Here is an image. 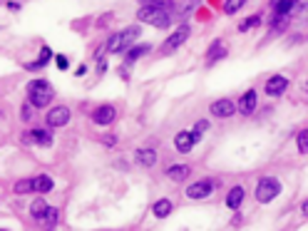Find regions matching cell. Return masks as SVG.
<instances>
[{
    "instance_id": "1",
    "label": "cell",
    "mask_w": 308,
    "mask_h": 231,
    "mask_svg": "<svg viewBox=\"0 0 308 231\" xmlns=\"http://www.w3.org/2000/svg\"><path fill=\"white\" fill-rule=\"evenodd\" d=\"M28 102H32L38 110H42V107H48L50 102H52V97H55V90H52V84L48 82V80H32L30 84H28Z\"/></svg>"
},
{
    "instance_id": "2",
    "label": "cell",
    "mask_w": 308,
    "mask_h": 231,
    "mask_svg": "<svg viewBox=\"0 0 308 231\" xmlns=\"http://www.w3.org/2000/svg\"><path fill=\"white\" fill-rule=\"evenodd\" d=\"M137 20L140 22H147V25H154V28H169L174 15L169 10H162V8H150V5H142L137 10Z\"/></svg>"
},
{
    "instance_id": "3",
    "label": "cell",
    "mask_w": 308,
    "mask_h": 231,
    "mask_svg": "<svg viewBox=\"0 0 308 231\" xmlns=\"http://www.w3.org/2000/svg\"><path fill=\"white\" fill-rule=\"evenodd\" d=\"M134 38H140V25H130V28H124L122 32H114V35H110V40H107V45H104V50L107 52H122Z\"/></svg>"
},
{
    "instance_id": "4",
    "label": "cell",
    "mask_w": 308,
    "mask_h": 231,
    "mask_svg": "<svg viewBox=\"0 0 308 231\" xmlns=\"http://www.w3.org/2000/svg\"><path fill=\"white\" fill-rule=\"evenodd\" d=\"M278 194H281V184H278L276 176H261V179H258V184H256V202L268 204V202H274Z\"/></svg>"
},
{
    "instance_id": "5",
    "label": "cell",
    "mask_w": 308,
    "mask_h": 231,
    "mask_svg": "<svg viewBox=\"0 0 308 231\" xmlns=\"http://www.w3.org/2000/svg\"><path fill=\"white\" fill-rule=\"evenodd\" d=\"M189 35H192L189 25H186V22H182V25H179V28H176V30L164 40V45H162V50H159V52H162V55H172L174 50H179V48L186 42V38H189Z\"/></svg>"
},
{
    "instance_id": "6",
    "label": "cell",
    "mask_w": 308,
    "mask_h": 231,
    "mask_svg": "<svg viewBox=\"0 0 308 231\" xmlns=\"http://www.w3.org/2000/svg\"><path fill=\"white\" fill-rule=\"evenodd\" d=\"M219 186V182L216 179H199L196 184H192L189 189H186V196L189 199H206V196H212V192Z\"/></svg>"
},
{
    "instance_id": "7",
    "label": "cell",
    "mask_w": 308,
    "mask_h": 231,
    "mask_svg": "<svg viewBox=\"0 0 308 231\" xmlns=\"http://www.w3.org/2000/svg\"><path fill=\"white\" fill-rule=\"evenodd\" d=\"M238 107H236V102L234 100H216V102H212V107H209V112H212V117H216V120H226L231 117L234 112H236Z\"/></svg>"
},
{
    "instance_id": "8",
    "label": "cell",
    "mask_w": 308,
    "mask_h": 231,
    "mask_svg": "<svg viewBox=\"0 0 308 231\" xmlns=\"http://www.w3.org/2000/svg\"><path fill=\"white\" fill-rule=\"evenodd\" d=\"M45 122H48V127H65V124L70 122V110H68L65 104H58V107H52V110L48 112Z\"/></svg>"
},
{
    "instance_id": "9",
    "label": "cell",
    "mask_w": 308,
    "mask_h": 231,
    "mask_svg": "<svg viewBox=\"0 0 308 231\" xmlns=\"http://www.w3.org/2000/svg\"><path fill=\"white\" fill-rule=\"evenodd\" d=\"M114 120H117V110H114L112 104H102V107H97V110L92 112V122L100 124V127H107V124H112Z\"/></svg>"
},
{
    "instance_id": "10",
    "label": "cell",
    "mask_w": 308,
    "mask_h": 231,
    "mask_svg": "<svg viewBox=\"0 0 308 231\" xmlns=\"http://www.w3.org/2000/svg\"><path fill=\"white\" fill-rule=\"evenodd\" d=\"M264 90H266V94L268 97H281L286 90H288V80L284 75H274L266 80V84H264Z\"/></svg>"
},
{
    "instance_id": "11",
    "label": "cell",
    "mask_w": 308,
    "mask_h": 231,
    "mask_svg": "<svg viewBox=\"0 0 308 231\" xmlns=\"http://www.w3.org/2000/svg\"><path fill=\"white\" fill-rule=\"evenodd\" d=\"M229 55V45L219 38V40H214L212 45H209V50H206V65H214L216 60H224Z\"/></svg>"
},
{
    "instance_id": "12",
    "label": "cell",
    "mask_w": 308,
    "mask_h": 231,
    "mask_svg": "<svg viewBox=\"0 0 308 231\" xmlns=\"http://www.w3.org/2000/svg\"><path fill=\"white\" fill-rule=\"evenodd\" d=\"M258 94H256V90H248V92H244L241 94V100H238V112L241 114H254L256 112V104H258V100H256Z\"/></svg>"
},
{
    "instance_id": "13",
    "label": "cell",
    "mask_w": 308,
    "mask_h": 231,
    "mask_svg": "<svg viewBox=\"0 0 308 231\" xmlns=\"http://www.w3.org/2000/svg\"><path fill=\"white\" fill-rule=\"evenodd\" d=\"M194 142H196V137H194V132H179L176 137H174V147L179 150L182 154L192 152V147H194Z\"/></svg>"
},
{
    "instance_id": "14",
    "label": "cell",
    "mask_w": 308,
    "mask_h": 231,
    "mask_svg": "<svg viewBox=\"0 0 308 231\" xmlns=\"http://www.w3.org/2000/svg\"><path fill=\"white\" fill-rule=\"evenodd\" d=\"M288 22H291V15H274V20H271V30H268V38L281 35V32L288 28Z\"/></svg>"
},
{
    "instance_id": "15",
    "label": "cell",
    "mask_w": 308,
    "mask_h": 231,
    "mask_svg": "<svg viewBox=\"0 0 308 231\" xmlns=\"http://www.w3.org/2000/svg\"><path fill=\"white\" fill-rule=\"evenodd\" d=\"M38 147H50L52 144V134H50V130H42V127H38V130H32L30 134H28Z\"/></svg>"
},
{
    "instance_id": "16",
    "label": "cell",
    "mask_w": 308,
    "mask_h": 231,
    "mask_svg": "<svg viewBox=\"0 0 308 231\" xmlns=\"http://www.w3.org/2000/svg\"><path fill=\"white\" fill-rule=\"evenodd\" d=\"M189 174H192V169H189L186 164H174V166L166 169V176H169L172 182H184Z\"/></svg>"
},
{
    "instance_id": "17",
    "label": "cell",
    "mask_w": 308,
    "mask_h": 231,
    "mask_svg": "<svg viewBox=\"0 0 308 231\" xmlns=\"http://www.w3.org/2000/svg\"><path fill=\"white\" fill-rule=\"evenodd\" d=\"M298 2H301V0H274L271 5H274V12H276V15H291Z\"/></svg>"
},
{
    "instance_id": "18",
    "label": "cell",
    "mask_w": 308,
    "mask_h": 231,
    "mask_svg": "<svg viewBox=\"0 0 308 231\" xmlns=\"http://www.w3.org/2000/svg\"><path fill=\"white\" fill-rule=\"evenodd\" d=\"M194 10H196V0H186V2H182V5H176L172 15H174L176 20H186V18H189V15L194 12Z\"/></svg>"
},
{
    "instance_id": "19",
    "label": "cell",
    "mask_w": 308,
    "mask_h": 231,
    "mask_svg": "<svg viewBox=\"0 0 308 231\" xmlns=\"http://www.w3.org/2000/svg\"><path fill=\"white\" fill-rule=\"evenodd\" d=\"M134 159H137V164H142V166H154L159 156H156L154 150H137V152H134Z\"/></svg>"
},
{
    "instance_id": "20",
    "label": "cell",
    "mask_w": 308,
    "mask_h": 231,
    "mask_svg": "<svg viewBox=\"0 0 308 231\" xmlns=\"http://www.w3.org/2000/svg\"><path fill=\"white\" fill-rule=\"evenodd\" d=\"M172 202L169 199H159V202H154V206H152V214L156 216V219H166L169 214H172Z\"/></svg>"
},
{
    "instance_id": "21",
    "label": "cell",
    "mask_w": 308,
    "mask_h": 231,
    "mask_svg": "<svg viewBox=\"0 0 308 231\" xmlns=\"http://www.w3.org/2000/svg\"><path fill=\"white\" fill-rule=\"evenodd\" d=\"M150 50H152L150 45H134V48H130V50H127V65H134V62H137L142 55H147Z\"/></svg>"
},
{
    "instance_id": "22",
    "label": "cell",
    "mask_w": 308,
    "mask_h": 231,
    "mask_svg": "<svg viewBox=\"0 0 308 231\" xmlns=\"http://www.w3.org/2000/svg\"><path fill=\"white\" fill-rule=\"evenodd\" d=\"M241 202H244V186H234L229 192V196H226V206L229 209H238Z\"/></svg>"
},
{
    "instance_id": "23",
    "label": "cell",
    "mask_w": 308,
    "mask_h": 231,
    "mask_svg": "<svg viewBox=\"0 0 308 231\" xmlns=\"http://www.w3.org/2000/svg\"><path fill=\"white\" fill-rule=\"evenodd\" d=\"M48 209H50V206L45 204V199H42V196H38V199L32 202V206H30V214H32L38 222H42V216L48 214Z\"/></svg>"
},
{
    "instance_id": "24",
    "label": "cell",
    "mask_w": 308,
    "mask_h": 231,
    "mask_svg": "<svg viewBox=\"0 0 308 231\" xmlns=\"http://www.w3.org/2000/svg\"><path fill=\"white\" fill-rule=\"evenodd\" d=\"M52 186H55V184H52V179H50L48 174H40V176H35V192H38V194H48Z\"/></svg>"
},
{
    "instance_id": "25",
    "label": "cell",
    "mask_w": 308,
    "mask_h": 231,
    "mask_svg": "<svg viewBox=\"0 0 308 231\" xmlns=\"http://www.w3.org/2000/svg\"><path fill=\"white\" fill-rule=\"evenodd\" d=\"M140 2H142V5H150V8H162V10H169V12L176 8V2H174V0H140Z\"/></svg>"
},
{
    "instance_id": "26",
    "label": "cell",
    "mask_w": 308,
    "mask_h": 231,
    "mask_svg": "<svg viewBox=\"0 0 308 231\" xmlns=\"http://www.w3.org/2000/svg\"><path fill=\"white\" fill-rule=\"evenodd\" d=\"M15 194H28V192H35V179H20L15 182Z\"/></svg>"
},
{
    "instance_id": "27",
    "label": "cell",
    "mask_w": 308,
    "mask_h": 231,
    "mask_svg": "<svg viewBox=\"0 0 308 231\" xmlns=\"http://www.w3.org/2000/svg\"><path fill=\"white\" fill-rule=\"evenodd\" d=\"M258 25H261V15H248L246 20L238 22V30L246 32V30H251V28H258Z\"/></svg>"
},
{
    "instance_id": "28",
    "label": "cell",
    "mask_w": 308,
    "mask_h": 231,
    "mask_svg": "<svg viewBox=\"0 0 308 231\" xmlns=\"http://www.w3.org/2000/svg\"><path fill=\"white\" fill-rule=\"evenodd\" d=\"M58 222H60V209H58V206H50L48 214L42 216V224H45V226H55Z\"/></svg>"
},
{
    "instance_id": "29",
    "label": "cell",
    "mask_w": 308,
    "mask_h": 231,
    "mask_svg": "<svg viewBox=\"0 0 308 231\" xmlns=\"http://www.w3.org/2000/svg\"><path fill=\"white\" fill-rule=\"evenodd\" d=\"M244 5H246V0H226V2H224V12H226V15H236Z\"/></svg>"
},
{
    "instance_id": "30",
    "label": "cell",
    "mask_w": 308,
    "mask_h": 231,
    "mask_svg": "<svg viewBox=\"0 0 308 231\" xmlns=\"http://www.w3.org/2000/svg\"><path fill=\"white\" fill-rule=\"evenodd\" d=\"M296 144H298V152L301 154H308V130H301V132H298Z\"/></svg>"
},
{
    "instance_id": "31",
    "label": "cell",
    "mask_w": 308,
    "mask_h": 231,
    "mask_svg": "<svg viewBox=\"0 0 308 231\" xmlns=\"http://www.w3.org/2000/svg\"><path fill=\"white\" fill-rule=\"evenodd\" d=\"M35 110H38V107H35L32 102H25V104H22V117H20V120H22V122H30V120L35 117Z\"/></svg>"
},
{
    "instance_id": "32",
    "label": "cell",
    "mask_w": 308,
    "mask_h": 231,
    "mask_svg": "<svg viewBox=\"0 0 308 231\" xmlns=\"http://www.w3.org/2000/svg\"><path fill=\"white\" fill-rule=\"evenodd\" d=\"M50 58H52V52H50V48H42V50H40V60H38L35 65H30V68H42V65H45V62H48Z\"/></svg>"
},
{
    "instance_id": "33",
    "label": "cell",
    "mask_w": 308,
    "mask_h": 231,
    "mask_svg": "<svg viewBox=\"0 0 308 231\" xmlns=\"http://www.w3.org/2000/svg\"><path fill=\"white\" fill-rule=\"evenodd\" d=\"M206 130H209V122H206V120H202V122H196V124H194V130H192V132H194V137L199 140Z\"/></svg>"
},
{
    "instance_id": "34",
    "label": "cell",
    "mask_w": 308,
    "mask_h": 231,
    "mask_svg": "<svg viewBox=\"0 0 308 231\" xmlns=\"http://www.w3.org/2000/svg\"><path fill=\"white\" fill-rule=\"evenodd\" d=\"M294 15H296L298 20H308V5H304V8H298V10H294Z\"/></svg>"
},
{
    "instance_id": "35",
    "label": "cell",
    "mask_w": 308,
    "mask_h": 231,
    "mask_svg": "<svg viewBox=\"0 0 308 231\" xmlns=\"http://www.w3.org/2000/svg\"><path fill=\"white\" fill-rule=\"evenodd\" d=\"M58 68H60V70H65V68H68V60H65L62 55H58Z\"/></svg>"
},
{
    "instance_id": "36",
    "label": "cell",
    "mask_w": 308,
    "mask_h": 231,
    "mask_svg": "<svg viewBox=\"0 0 308 231\" xmlns=\"http://www.w3.org/2000/svg\"><path fill=\"white\" fill-rule=\"evenodd\" d=\"M104 144H110V147H112V144H117L114 134H104Z\"/></svg>"
},
{
    "instance_id": "37",
    "label": "cell",
    "mask_w": 308,
    "mask_h": 231,
    "mask_svg": "<svg viewBox=\"0 0 308 231\" xmlns=\"http://www.w3.org/2000/svg\"><path fill=\"white\" fill-rule=\"evenodd\" d=\"M301 212H304V216H308V199L301 204Z\"/></svg>"
},
{
    "instance_id": "38",
    "label": "cell",
    "mask_w": 308,
    "mask_h": 231,
    "mask_svg": "<svg viewBox=\"0 0 308 231\" xmlns=\"http://www.w3.org/2000/svg\"><path fill=\"white\" fill-rule=\"evenodd\" d=\"M304 90H306V92H308V80H306V84H304Z\"/></svg>"
},
{
    "instance_id": "39",
    "label": "cell",
    "mask_w": 308,
    "mask_h": 231,
    "mask_svg": "<svg viewBox=\"0 0 308 231\" xmlns=\"http://www.w3.org/2000/svg\"><path fill=\"white\" fill-rule=\"evenodd\" d=\"M0 231H8V229H0Z\"/></svg>"
}]
</instances>
